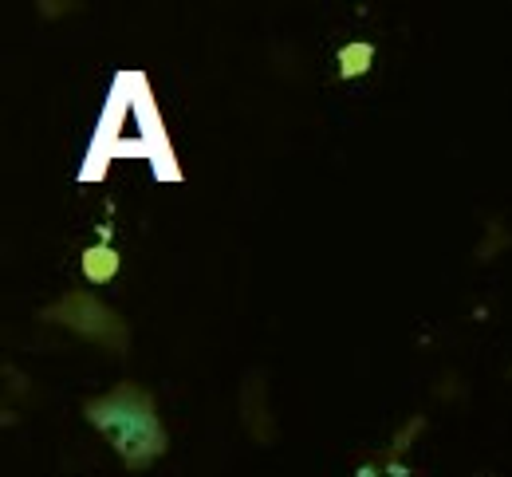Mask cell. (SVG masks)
I'll return each instance as SVG.
<instances>
[{
	"label": "cell",
	"mask_w": 512,
	"mask_h": 477,
	"mask_svg": "<svg viewBox=\"0 0 512 477\" xmlns=\"http://www.w3.org/2000/svg\"><path fill=\"white\" fill-rule=\"evenodd\" d=\"M83 418L115 446V454L123 458L127 470H146L154 466L170 438H166V426L158 422V407H154V395L138 383H115L107 395H95L83 403Z\"/></svg>",
	"instance_id": "1"
},
{
	"label": "cell",
	"mask_w": 512,
	"mask_h": 477,
	"mask_svg": "<svg viewBox=\"0 0 512 477\" xmlns=\"http://www.w3.org/2000/svg\"><path fill=\"white\" fill-rule=\"evenodd\" d=\"M40 320H44V324H60L67 332L99 343V347H107V351H119V355L130 347L127 320H123L119 312H111L99 296H87V292H67L64 300H56V304H48V308L40 312Z\"/></svg>",
	"instance_id": "2"
},
{
	"label": "cell",
	"mask_w": 512,
	"mask_h": 477,
	"mask_svg": "<svg viewBox=\"0 0 512 477\" xmlns=\"http://www.w3.org/2000/svg\"><path fill=\"white\" fill-rule=\"evenodd\" d=\"M237 410H241V426L249 430L253 442H260V446L276 442V418H272V407H268V379H264V371H253L241 383Z\"/></svg>",
	"instance_id": "3"
},
{
	"label": "cell",
	"mask_w": 512,
	"mask_h": 477,
	"mask_svg": "<svg viewBox=\"0 0 512 477\" xmlns=\"http://www.w3.org/2000/svg\"><path fill=\"white\" fill-rule=\"evenodd\" d=\"M119 273V253L111 249V245H91V249H83V276L91 280V284H107V280H115Z\"/></svg>",
	"instance_id": "4"
},
{
	"label": "cell",
	"mask_w": 512,
	"mask_h": 477,
	"mask_svg": "<svg viewBox=\"0 0 512 477\" xmlns=\"http://www.w3.org/2000/svg\"><path fill=\"white\" fill-rule=\"evenodd\" d=\"M371 60H375V48H371L367 40H351V44H343L339 56H335V64H339V75H343V79L367 75Z\"/></svg>",
	"instance_id": "5"
},
{
	"label": "cell",
	"mask_w": 512,
	"mask_h": 477,
	"mask_svg": "<svg viewBox=\"0 0 512 477\" xmlns=\"http://www.w3.org/2000/svg\"><path fill=\"white\" fill-rule=\"evenodd\" d=\"M418 430H422V418H410V426L402 430V438H394V450H390V454H402V450L414 442V434H418Z\"/></svg>",
	"instance_id": "6"
},
{
	"label": "cell",
	"mask_w": 512,
	"mask_h": 477,
	"mask_svg": "<svg viewBox=\"0 0 512 477\" xmlns=\"http://www.w3.org/2000/svg\"><path fill=\"white\" fill-rule=\"evenodd\" d=\"M64 8H79V4H40L44 16H64Z\"/></svg>",
	"instance_id": "7"
}]
</instances>
